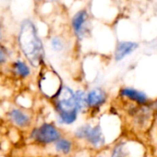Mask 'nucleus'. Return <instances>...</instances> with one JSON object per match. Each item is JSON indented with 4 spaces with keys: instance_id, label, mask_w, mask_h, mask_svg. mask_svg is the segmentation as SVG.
Segmentation results:
<instances>
[{
    "instance_id": "6",
    "label": "nucleus",
    "mask_w": 157,
    "mask_h": 157,
    "mask_svg": "<svg viewBox=\"0 0 157 157\" xmlns=\"http://www.w3.org/2000/svg\"><path fill=\"white\" fill-rule=\"evenodd\" d=\"M89 13L86 8H82L75 13L71 19V27L75 36L83 39L87 32Z\"/></svg>"
},
{
    "instance_id": "5",
    "label": "nucleus",
    "mask_w": 157,
    "mask_h": 157,
    "mask_svg": "<svg viewBox=\"0 0 157 157\" xmlns=\"http://www.w3.org/2000/svg\"><path fill=\"white\" fill-rule=\"evenodd\" d=\"M62 131L57 125L52 122H45L35 127L30 132V139L37 144L49 145L53 144L63 136Z\"/></svg>"
},
{
    "instance_id": "3",
    "label": "nucleus",
    "mask_w": 157,
    "mask_h": 157,
    "mask_svg": "<svg viewBox=\"0 0 157 157\" xmlns=\"http://www.w3.org/2000/svg\"><path fill=\"white\" fill-rule=\"evenodd\" d=\"M38 86L42 95L52 101L59 95L63 85L61 75L52 67L44 63L40 67Z\"/></svg>"
},
{
    "instance_id": "7",
    "label": "nucleus",
    "mask_w": 157,
    "mask_h": 157,
    "mask_svg": "<svg viewBox=\"0 0 157 157\" xmlns=\"http://www.w3.org/2000/svg\"><path fill=\"white\" fill-rule=\"evenodd\" d=\"M8 120L10 122L19 128V129H28L32 124V117L31 115L23 109L14 108L11 109L7 114Z\"/></svg>"
},
{
    "instance_id": "1",
    "label": "nucleus",
    "mask_w": 157,
    "mask_h": 157,
    "mask_svg": "<svg viewBox=\"0 0 157 157\" xmlns=\"http://www.w3.org/2000/svg\"><path fill=\"white\" fill-rule=\"evenodd\" d=\"M17 42L25 59L32 67L40 68L45 63V48L38 29L31 19L26 18L21 21Z\"/></svg>"
},
{
    "instance_id": "17",
    "label": "nucleus",
    "mask_w": 157,
    "mask_h": 157,
    "mask_svg": "<svg viewBox=\"0 0 157 157\" xmlns=\"http://www.w3.org/2000/svg\"><path fill=\"white\" fill-rule=\"evenodd\" d=\"M3 36H4V29H3L2 23H1V21H0V42H1L2 40H3Z\"/></svg>"
},
{
    "instance_id": "18",
    "label": "nucleus",
    "mask_w": 157,
    "mask_h": 157,
    "mask_svg": "<svg viewBox=\"0 0 157 157\" xmlns=\"http://www.w3.org/2000/svg\"><path fill=\"white\" fill-rule=\"evenodd\" d=\"M73 157H89V156H85V155H75Z\"/></svg>"
},
{
    "instance_id": "4",
    "label": "nucleus",
    "mask_w": 157,
    "mask_h": 157,
    "mask_svg": "<svg viewBox=\"0 0 157 157\" xmlns=\"http://www.w3.org/2000/svg\"><path fill=\"white\" fill-rule=\"evenodd\" d=\"M76 141H84L94 149L101 148L105 144V137L100 125L83 124L74 132Z\"/></svg>"
},
{
    "instance_id": "9",
    "label": "nucleus",
    "mask_w": 157,
    "mask_h": 157,
    "mask_svg": "<svg viewBox=\"0 0 157 157\" xmlns=\"http://www.w3.org/2000/svg\"><path fill=\"white\" fill-rule=\"evenodd\" d=\"M48 46L51 52L58 55L63 54L68 46L67 40L61 34H54L50 37L48 41Z\"/></svg>"
},
{
    "instance_id": "16",
    "label": "nucleus",
    "mask_w": 157,
    "mask_h": 157,
    "mask_svg": "<svg viewBox=\"0 0 157 157\" xmlns=\"http://www.w3.org/2000/svg\"><path fill=\"white\" fill-rule=\"evenodd\" d=\"M125 156V152H124V147L121 145L116 146L113 148L112 153L110 155V157H124Z\"/></svg>"
},
{
    "instance_id": "2",
    "label": "nucleus",
    "mask_w": 157,
    "mask_h": 157,
    "mask_svg": "<svg viewBox=\"0 0 157 157\" xmlns=\"http://www.w3.org/2000/svg\"><path fill=\"white\" fill-rule=\"evenodd\" d=\"M52 103L60 124L72 125L76 121L79 112L75 105V91L71 87L63 86Z\"/></svg>"
},
{
    "instance_id": "14",
    "label": "nucleus",
    "mask_w": 157,
    "mask_h": 157,
    "mask_svg": "<svg viewBox=\"0 0 157 157\" xmlns=\"http://www.w3.org/2000/svg\"><path fill=\"white\" fill-rule=\"evenodd\" d=\"M75 99L76 109L79 113H84L88 110L86 93L84 90L78 89V90L75 91Z\"/></svg>"
},
{
    "instance_id": "11",
    "label": "nucleus",
    "mask_w": 157,
    "mask_h": 157,
    "mask_svg": "<svg viewBox=\"0 0 157 157\" xmlns=\"http://www.w3.org/2000/svg\"><path fill=\"white\" fill-rule=\"evenodd\" d=\"M138 48V43L133 41H121L120 42L115 50L114 57L116 61H121L124 59L129 54L132 53Z\"/></svg>"
},
{
    "instance_id": "10",
    "label": "nucleus",
    "mask_w": 157,
    "mask_h": 157,
    "mask_svg": "<svg viewBox=\"0 0 157 157\" xmlns=\"http://www.w3.org/2000/svg\"><path fill=\"white\" fill-rule=\"evenodd\" d=\"M54 150L58 155L63 156H69L73 154L75 149V139L63 135L54 144Z\"/></svg>"
},
{
    "instance_id": "13",
    "label": "nucleus",
    "mask_w": 157,
    "mask_h": 157,
    "mask_svg": "<svg viewBox=\"0 0 157 157\" xmlns=\"http://www.w3.org/2000/svg\"><path fill=\"white\" fill-rule=\"evenodd\" d=\"M11 70H12V73L16 76L22 78V79L28 78L31 74V70L28 63L19 59L15 60L11 63Z\"/></svg>"
},
{
    "instance_id": "15",
    "label": "nucleus",
    "mask_w": 157,
    "mask_h": 157,
    "mask_svg": "<svg viewBox=\"0 0 157 157\" xmlns=\"http://www.w3.org/2000/svg\"><path fill=\"white\" fill-rule=\"evenodd\" d=\"M9 58V52L7 48L0 42V65L6 63Z\"/></svg>"
},
{
    "instance_id": "8",
    "label": "nucleus",
    "mask_w": 157,
    "mask_h": 157,
    "mask_svg": "<svg viewBox=\"0 0 157 157\" xmlns=\"http://www.w3.org/2000/svg\"><path fill=\"white\" fill-rule=\"evenodd\" d=\"M86 98L88 109H97L106 103L108 95L103 88L95 87L86 94Z\"/></svg>"
},
{
    "instance_id": "12",
    "label": "nucleus",
    "mask_w": 157,
    "mask_h": 157,
    "mask_svg": "<svg viewBox=\"0 0 157 157\" xmlns=\"http://www.w3.org/2000/svg\"><path fill=\"white\" fill-rule=\"evenodd\" d=\"M120 95L121 97L131 99L132 101H134L135 103L140 105H145L148 101V98L144 93L131 87L122 88L120 92Z\"/></svg>"
},
{
    "instance_id": "19",
    "label": "nucleus",
    "mask_w": 157,
    "mask_h": 157,
    "mask_svg": "<svg viewBox=\"0 0 157 157\" xmlns=\"http://www.w3.org/2000/svg\"><path fill=\"white\" fill-rule=\"evenodd\" d=\"M97 157H103V156H102V155H98Z\"/></svg>"
}]
</instances>
